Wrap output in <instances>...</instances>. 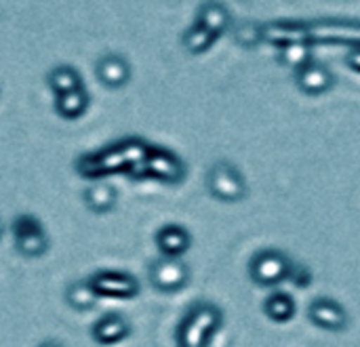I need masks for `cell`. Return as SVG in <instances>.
<instances>
[{
	"instance_id": "10",
	"label": "cell",
	"mask_w": 360,
	"mask_h": 347,
	"mask_svg": "<svg viewBox=\"0 0 360 347\" xmlns=\"http://www.w3.org/2000/svg\"><path fill=\"white\" fill-rule=\"evenodd\" d=\"M335 84V76L333 72L316 61H310L308 65H304L302 70H297V86L300 91H304L306 95H325L327 91H331Z\"/></svg>"
},
{
	"instance_id": "5",
	"label": "cell",
	"mask_w": 360,
	"mask_h": 347,
	"mask_svg": "<svg viewBox=\"0 0 360 347\" xmlns=\"http://www.w3.org/2000/svg\"><path fill=\"white\" fill-rule=\"evenodd\" d=\"M11 230H13L15 247L23 257L38 259L49 251V236H46L42 223L36 217H32L27 213H21V215H17L13 219Z\"/></svg>"
},
{
	"instance_id": "4",
	"label": "cell",
	"mask_w": 360,
	"mask_h": 347,
	"mask_svg": "<svg viewBox=\"0 0 360 347\" xmlns=\"http://www.w3.org/2000/svg\"><path fill=\"white\" fill-rule=\"evenodd\" d=\"M293 261L278 249H264L249 261V276L259 287H276L289 280Z\"/></svg>"
},
{
	"instance_id": "26",
	"label": "cell",
	"mask_w": 360,
	"mask_h": 347,
	"mask_svg": "<svg viewBox=\"0 0 360 347\" xmlns=\"http://www.w3.org/2000/svg\"><path fill=\"white\" fill-rule=\"evenodd\" d=\"M38 347H65L63 343H59V341H55V339H49V341H42Z\"/></svg>"
},
{
	"instance_id": "16",
	"label": "cell",
	"mask_w": 360,
	"mask_h": 347,
	"mask_svg": "<svg viewBox=\"0 0 360 347\" xmlns=\"http://www.w3.org/2000/svg\"><path fill=\"white\" fill-rule=\"evenodd\" d=\"M196 23L205 25L215 36H221L230 27V13H228V8L221 2L207 0L200 6V11H198V21Z\"/></svg>"
},
{
	"instance_id": "8",
	"label": "cell",
	"mask_w": 360,
	"mask_h": 347,
	"mask_svg": "<svg viewBox=\"0 0 360 347\" xmlns=\"http://www.w3.org/2000/svg\"><path fill=\"white\" fill-rule=\"evenodd\" d=\"M89 280L99 297L135 299L139 295V282L131 274H124V272L103 270V272H95Z\"/></svg>"
},
{
	"instance_id": "3",
	"label": "cell",
	"mask_w": 360,
	"mask_h": 347,
	"mask_svg": "<svg viewBox=\"0 0 360 347\" xmlns=\"http://www.w3.org/2000/svg\"><path fill=\"white\" fill-rule=\"evenodd\" d=\"M207 190L221 202H240L249 188L243 173L232 162L217 160L207 175Z\"/></svg>"
},
{
	"instance_id": "14",
	"label": "cell",
	"mask_w": 360,
	"mask_h": 347,
	"mask_svg": "<svg viewBox=\"0 0 360 347\" xmlns=\"http://www.w3.org/2000/svg\"><path fill=\"white\" fill-rule=\"evenodd\" d=\"M97 78L108 89H120L131 78V65L120 55H105L97 61Z\"/></svg>"
},
{
	"instance_id": "19",
	"label": "cell",
	"mask_w": 360,
	"mask_h": 347,
	"mask_svg": "<svg viewBox=\"0 0 360 347\" xmlns=\"http://www.w3.org/2000/svg\"><path fill=\"white\" fill-rule=\"evenodd\" d=\"M89 107V93L84 89H76L72 93H65V95H59L57 101H55V110L61 118H68V120H76L80 118Z\"/></svg>"
},
{
	"instance_id": "21",
	"label": "cell",
	"mask_w": 360,
	"mask_h": 347,
	"mask_svg": "<svg viewBox=\"0 0 360 347\" xmlns=\"http://www.w3.org/2000/svg\"><path fill=\"white\" fill-rule=\"evenodd\" d=\"M217 38H219V36H215L213 32H209L205 25L194 23V25L184 34L181 42H184V46H186V51H188V53H192V55H200V53H207V51L213 46V42H215Z\"/></svg>"
},
{
	"instance_id": "25",
	"label": "cell",
	"mask_w": 360,
	"mask_h": 347,
	"mask_svg": "<svg viewBox=\"0 0 360 347\" xmlns=\"http://www.w3.org/2000/svg\"><path fill=\"white\" fill-rule=\"evenodd\" d=\"M346 63H348L352 70L360 72V46H354V48L348 53V57H346Z\"/></svg>"
},
{
	"instance_id": "7",
	"label": "cell",
	"mask_w": 360,
	"mask_h": 347,
	"mask_svg": "<svg viewBox=\"0 0 360 347\" xmlns=\"http://www.w3.org/2000/svg\"><path fill=\"white\" fill-rule=\"evenodd\" d=\"M186 173H188V169L177 154H173L171 150L150 145V152L146 158V175L148 177H154L162 183H181Z\"/></svg>"
},
{
	"instance_id": "12",
	"label": "cell",
	"mask_w": 360,
	"mask_h": 347,
	"mask_svg": "<svg viewBox=\"0 0 360 347\" xmlns=\"http://www.w3.org/2000/svg\"><path fill=\"white\" fill-rule=\"evenodd\" d=\"M129 335H131V325L118 312H110L93 325V339L99 346H116L124 341Z\"/></svg>"
},
{
	"instance_id": "9",
	"label": "cell",
	"mask_w": 360,
	"mask_h": 347,
	"mask_svg": "<svg viewBox=\"0 0 360 347\" xmlns=\"http://www.w3.org/2000/svg\"><path fill=\"white\" fill-rule=\"evenodd\" d=\"M308 318L312 320L314 327L331 331V333H342L350 325V316L344 310L342 303H338L331 297H319L308 306Z\"/></svg>"
},
{
	"instance_id": "20",
	"label": "cell",
	"mask_w": 360,
	"mask_h": 347,
	"mask_svg": "<svg viewBox=\"0 0 360 347\" xmlns=\"http://www.w3.org/2000/svg\"><path fill=\"white\" fill-rule=\"evenodd\" d=\"M46 80H49V86L55 91L57 97L72 93L76 89H82V78L72 65H57L55 70L49 72Z\"/></svg>"
},
{
	"instance_id": "22",
	"label": "cell",
	"mask_w": 360,
	"mask_h": 347,
	"mask_svg": "<svg viewBox=\"0 0 360 347\" xmlns=\"http://www.w3.org/2000/svg\"><path fill=\"white\" fill-rule=\"evenodd\" d=\"M234 40L238 46L243 48H255L259 42H264V25H257L253 21H245L240 25H236L234 30Z\"/></svg>"
},
{
	"instance_id": "24",
	"label": "cell",
	"mask_w": 360,
	"mask_h": 347,
	"mask_svg": "<svg viewBox=\"0 0 360 347\" xmlns=\"http://www.w3.org/2000/svg\"><path fill=\"white\" fill-rule=\"evenodd\" d=\"M289 280L297 287V289H308L312 284V272L302 266V263H293L291 272H289Z\"/></svg>"
},
{
	"instance_id": "6",
	"label": "cell",
	"mask_w": 360,
	"mask_h": 347,
	"mask_svg": "<svg viewBox=\"0 0 360 347\" xmlns=\"http://www.w3.org/2000/svg\"><path fill=\"white\" fill-rule=\"evenodd\" d=\"M148 276H150V282L156 291H160L165 295H173V293H179L181 289L188 287L190 268L181 259L160 257L150 266Z\"/></svg>"
},
{
	"instance_id": "15",
	"label": "cell",
	"mask_w": 360,
	"mask_h": 347,
	"mask_svg": "<svg viewBox=\"0 0 360 347\" xmlns=\"http://www.w3.org/2000/svg\"><path fill=\"white\" fill-rule=\"evenodd\" d=\"M84 202L93 213H108L116 207L118 200V192L114 185H110L108 181H95L93 185H89L84 190Z\"/></svg>"
},
{
	"instance_id": "1",
	"label": "cell",
	"mask_w": 360,
	"mask_h": 347,
	"mask_svg": "<svg viewBox=\"0 0 360 347\" xmlns=\"http://www.w3.org/2000/svg\"><path fill=\"white\" fill-rule=\"evenodd\" d=\"M148 152L150 145L143 143L141 139H124L120 143L105 148L103 152L82 156L78 160V173L89 179H97L116 171H129L135 177H148L146 175Z\"/></svg>"
},
{
	"instance_id": "2",
	"label": "cell",
	"mask_w": 360,
	"mask_h": 347,
	"mask_svg": "<svg viewBox=\"0 0 360 347\" xmlns=\"http://www.w3.org/2000/svg\"><path fill=\"white\" fill-rule=\"evenodd\" d=\"M224 314L215 303L198 301L181 318L175 341L177 347H209L215 333L221 329Z\"/></svg>"
},
{
	"instance_id": "13",
	"label": "cell",
	"mask_w": 360,
	"mask_h": 347,
	"mask_svg": "<svg viewBox=\"0 0 360 347\" xmlns=\"http://www.w3.org/2000/svg\"><path fill=\"white\" fill-rule=\"evenodd\" d=\"M310 36H312L310 30L297 21H272L264 25V38L270 44H276L281 48L289 44H297V42H308Z\"/></svg>"
},
{
	"instance_id": "23",
	"label": "cell",
	"mask_w": 360,
	"mask_h": 347,
	"mask_svg": "<svg viewBox=\"0 0 360 347\" xmlns=\"http://www.w3.org/2000/svg\"><path fill=\"white\" fill-rule=\"evenodd\" d=\"M310 57H312V51L306 42H297V44H289L285 48H281V63L289 65V67H295V70H302L304 65L310 63Z\"/></svg>"
},
{
	"instance_id": "11",
	"label": "cell",
	"mask_w": 360,
	"mask_h": 347,
	"mask_svg": "<svg viewBox=\"0 0 360 347\" xmlns=\"http://www.w3.org/2000/svg\"><path fill=\"white\" fill-rule=\"evenodd\" d=\"M154 240H156V247H158L160 255L162 257H173V259H179L181 255H186L190 244H192L190 232L184 225H177V223L162 225L156 232Z\"/></svg>"
},
{
	"instance_id": "18",
	"label": "cell",
	"mask_w": 360,
	"mask_h": 347,
	"mask_svg": "<svg viewBox=\"0 0 360 347\" xmlns=\"http://www.w3.org/2000/svg\"><path fill=\"white\" fill-rule=\"evenodd\" d=\"M295 301L289 293L276 291L272 293L266 301H264V314L272 320V322H289L295 316Z\"/></svg>"
},
{
	"instance_id": "17",
	"label": "cell",
	"mask_w": 360,
	"mask_h": 347,
	"mask_svg": "<svg viewBox=\"0 0 360 347\" xmlns=\"http://www.w3.org/2000/svg\"><path fill=\"white\" fill-rule=\"evenodd\" d=\"M65 301L76 310V312H89L97 306L99 295L93 289L91 280H74L65 289Z\"/></svg>"
}]
</instances>
